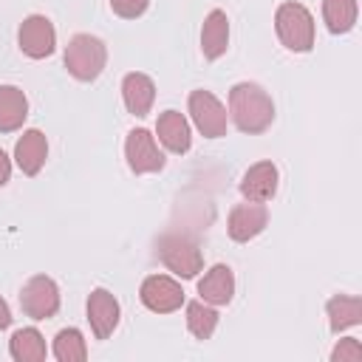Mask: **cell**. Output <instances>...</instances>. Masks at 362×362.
Returning a JSON list of instances; mask_svg holds the SVG:
<instances>
[{
  "mask_svg": "<svg viewBox=\"0 0 362 362\" xmlns=\"http://www.w3.org/2000/svg\"><path fill=\"white\" fill-rule=\"evenodd\" d=\"M229 116L240 133H263L274 122V102L260 85L238 82L229 90Z\"/></svg>",
  "mask_w": 362,
  "mask_h": 362,
  "instance_id": "1",
  "label": "cell"
},
{
  "mask_svg": "<svg viewBox=\"0 0 362 362\" xmlns=\"http://www.w3.org/2000/svg\"><path fill=\"white\" fill-rule=\"evenodd\" d=\"M274 28L288 51L305 54L314 48V17L303 3H280L274 11Z\"/></svg>",
  "mask_w": 362,
  "mask_h": 362,
  "instance_id": "2",
  "label": "cell"
},
{
  "mask_svg": "<svg viewBox=\"0 0 362 362\" xmlns=\"http://www.w3.org/2000/svg\"><path fill=\"white\" fill-rule=\"evenodd\" d=\"M105 62H107V48L99 37L76 34L65 45V68L79 82H93L105 71Z\"/></svg>",
  "mask_w": 362,
  "mask_h": 362,
  "instance_id": "3",
  "label": "cell"
},
{
  "mask_svg": "<svg viewBox=\"0 0 362 362\" xmlns=\"http://www.w3.org/2000/svg\"><path fill=\"white\" fill-rule=\"evenodd\" d=\"M156 252H158V260L173 274L184 277V280L195 277L201 272V266H204V255H201L198 243L192 238H187V235H164L158 240Z\"/></svg>",
  "mask_w": 362,
  "mask_h": 362,
  "instance_id": "4",
  "label": "cell"
},
{
  "mask_svg": "<svg viewBox=\"0 0 362 362\" xmlns=\"http://www.w3.org/2000/svg\"><path fill=\"white\" fill-rule=\"evenodd\" d=\"M20 308L31 320H51L59 311V288L48 274H34L20 288Z\"/></svg>",
  "mask_w": 362,
  "mask_h": 362,
  "instance_id": "5",
  "label": "cell"
},
{
  "mask_svg": "<svg viewBox=\"0 0 362 362\" xmlns=\"http://www.w3.org/2000/svg\"><path fill=\"white\" fill-rule=\"evenodd\" d=\"M189 116L195 122V127L201 130V136L206 139H221L226 136V107L221 105V99L204 88L189 93Z\"/></svg>",
  "mask_w": 362,
  "mask_h": 362,
  "instance_id": "6",
  "label": "cell"
},
{
  "mask_svg": "<svg viewBox=\"0 0 362 362\" xmlns=\"http://www.w3.org/2000/svg\"><path fill=\"white\" fill-rule=\"evenodd\" d=\"M124 158H127V167L136 173V175H144V173H158L164 167V153L158 150L156 144V136L144 127H136L127 133V141H124Z\"/></svg>",
  "mask_w": 362,
  "mask_h": 362,
  "instance_id": "7",
  "label": "cell"
},
{
  "mask_svg": "<svg viewBox=\"0 0 362 362\" xmlns=\"http://www.w3.org/2000/svg\"><path fill=\"white\" fill-rule=\"evenodd\" d=\"M139 297L141 303L156 311V314H170V311H178L184 305V288L178 280L167 277V274H150L141 280V288H139Z\"/></svg>",
  "mask_w": 362,
  "mask_h": 362,
  "instance_id": "8",
  "label": "cell"
},
{
  "mask_svg": "<svg viewBox=\"0 0 362 362\" xmlns=\"http://www.w3.org/2000/svg\"><path fill=\"white\" fill-rule=\"evenodd\" d=\"M17 42H20V51L31 59H42V57H51L54 48H57V31L51 25L48 17L42 14H31L20 23V31H17Z\"/></svg>",
  "mask_w": 362,
  "mask_h": 362,
  "instance_id": "9",
  "label": "cell"
},
{
  "mask_svg": "<svg viewBox=\"0 0 362 362\" xmlns=\"http://www.w3.org/2000/svg\"><path fill=\"white\" fill-rule=\"evenodd\" d=\"M269 223V209L263 201H243L235 204L226 221V232L235 243H249L252 238H257Z\"/></svg>",
  "mask_w": 362,
  "mask_h": 362,
  "instance_id": "10",
  "label": "cell"
},
{
  "mask_svg": "<svg viewBox=\"0 0 362 362\" xmlns=\"http://www.w3.org/2000/svg\"><path fill=\"white\" fill-rule=\"evenodd\" d=\"M88 322L96 339H107L119 325V300L107 288H93L88 294Z\"/></svg>",
  "mask_w": 362,
  "mask_h": 362,
  "instance_id": "11",
  "label": "cell"
},
{
  "mask_svg": "<svg viewBox=\"0 0 362 362\" xmlns=\"http://www.w3.org/2000/svg\"><path fill=\"white\" fill-rule=\"evenodd\" d=\"M277 181H280L277 167L272 161H257V164H252L243 173V178H240V195L246 201H269L277 192Z\"/></svg>",
  "mask_w": 362,
  "mask_h": 362,
  "instance_id": "12",
  "label": "cell"
},
{
  "mask_svg": "<svg viewBox=\"0 0 362 362\" xmlns=\"http://www.w3.org/2000/svg\"><path fill=\"white\" fill-rule=\"evenodd\" d=\"M45 158H48L45 133L37 130V127L25 130V133L17 139V144H14V161H17V167H20L25 175H37V173L42 170Z\"/></svg>",
  "mask_w": 362,
  "mask_h": 362,
  "instance_id": "13",
  "label": "cell"
},
{
  "mask_svg": "<svg viewBox=\"0 0 362 362\" xmlns=\"http://www.w3.org/2000/svg\"><path fill=\"white\" fill-rule=\"evenodd\" d=\"M156 136H158V141H161L170 153H175V156L187 153L189 144H192L189 122H187L184 113H178V110H164V113L158 116V122H156Z\"/></svg>",
  "mask_w": 362,
  "mask_h": 362,
  "instance_id": "14",
  "label": "cell"
},
{
  "mask_svg": "<svg viewBox=\"0 0 362 362\" xmlns=\"http://www.w3.org/2000/svg\"><path fill=\"white\" fill-rule=\"evenodd\" d=\"M122 99H124V107L133 113V116H147L153 102H156V85L147 74H127L122 79Z\"/></svg>",
  "mask_w": 362,
  "mask_h": 362,
  "instance_id": "15",
  "label": "cell"
},
{
  "mask_svg": "<svg viewBox=\"0 0 362 362\" xmlns=\"http://www.w3.org/2000/svg\"><path fill=\"white\" fill-rule=\"evenodd\" d=\"M198 294L209 305H226L235 294V274L229 266L215 263L201 280H198Z\"/></svg>",
  "mask_w": 362,
  "mask_h": 362,
  "instance_id": "16",
  "label": "cell"
},
{
  "mask_svg": "<svg viewBox=\"0 0 362 362\" xmlns=\"http://www.w3.org/2000/svg\"><path fill=\"white\" fill-rule=\"evenodd\" d=\"M226 45H229V20H226V11L221 8H212L204 20V28H201V51L206 59H218L226 54Z\"/></svg>",
  "mask_w": 362,
  "mask_h": 362,
  "instance_id": "17",
  "label": "cell"
},
{
  "mask_svg": "<svg viewBox=\"0 0 362 362\" xmlns=\"http://www.w3.org/2000/svg\"><path fill=\"white\" fill-rule=\"evenodd\" d=\"M28 116V99L17 85H0V133H14Z\"/></svg>",
  "mask_w": 362,
  "mask_h": 362,
  "instance_id": "18",
  "label": "cell"
},
{
  "mask_svg": "<svg viewBox=\"0 0 362 362\" xmlns=\"http://www.w3.org/2000/svg\"><path fill=\"white\" fill-rule=\"evenodd\" d=\"M325 311H328V325H331V331L339 334V331H345V328L362 322V297L337 294V297L328 300Z\"/></svg>",
  "mask_w": 362,
  "mask_h": 362,
  "instance_id": "19",
  "label": "cell"
},
{
  "mask_svg": "<svg viewBox=\"0 0 362 362\" xmlns=\"http://www.w3.org/2000/svg\"><path fill=\"white\" fill-rule=\"evenodd\" d=\"M8 354L17 362H42L48 348H45V339L37 328H20L8 339Z\"/></svg>",
  "mask_w": 362,
  "mask_h": 362,
  "instance_id": "20",
  "label": "cell"
},
{
  "mask_svg": "<svg viewBox=\"0 0 362 362\" xmlns=\"http://www.w3.org/2000/svg\"><path fill=\"white\" fill-rule=\"evenodd\" d=\"M356 0H322V20L331 34H348L356 25Z\"/></svg>",
  "mask_w": 362,
  "mask_h": 362,
  "instance_id": "21",
  "label": "cell"
},
{
  "mask_svg": "<svg viewBox=\"0 0 362 362\" xmlns=\"http://www.w3.org/2000/svg\"><path fill=\"white\" fill-rule=\"evenodd\" d=\"M187 328L195 339H209L218 328V311L204 300L187 303Z\"/></svg>",
  "mask_w": 362,
  "mask_h": 362,
  "instance_id": "22",
  "label": "cell"
},
{
  "mask_svg": "<svg viewBox=\"0 0 362 362\" xmlns=\"http://www.w3.org/2000/svg\"><path fill=\"white\" fill-rule=\"evenodd\" d=\"M54 356L59 362H82L88 356V345L79 328H62L54 337Z\"/></svg>",
  "mask_w": 362,
  "mask_h": 362,
  "instance_id": "23",
  "label": "cell"
},
{
  "mask_svg": "<svg viewBox=\"0 0 362 362\" xmlns=\"http://www.w3.org/2000/svg\"><path fill=\"white\" fill-rule=\"evenodd\" d=\"M331 359H334V362H359V359H362V345H359V339H354V337L339 339V345L331 351Z\"/></svg>",
  "mask_w": 362,
  "mask_h": 362,
  "instance_id": "24",
  "label": "cell"
},
{
  "mask_svg": "<svg viewBox=\"0 0 362 362\" xmlns=\"http://www.w3.org/2000/svg\"><path fill=\"white\" fill-rule=\"evenodd\" d=\"M147 6H150V0H110L113 14H119V17H124V20L141 17V14L147 11Z\"/></svg>",
  "mask_w": 362,
  "mask_h": 362,
  "instance_id": "25",
  "label": "cell"
},
{
  "mask_svg": "<svg viewBox=\"0 0 362 362\" xmlns=\"http://www.w3.org/2000/svg\"><path fill=\"white\" fill-rule=\"evenodd\" d=\"M8 175H11V161H8V156L0 150V187L8 184Z\"/></svg>",
  "mask_w": 362,
  "mask_h": 362,
  "instance_id": "26",
  "label": "cell"
},
{
  "mask_svg": "<svg viewBox=\"0 0 362 362\" xmlns=\"http://www.w3.org/2000/svg\"><path fill=\"white\" fill-rule=\"evenodd\" d=\"M11 325V311H8V303L0 297V328H8Z\"/></svg>",
  "mask_w": 362,
  "mask_h": 362,
  "instance_id": "27",
  "label": "cell"
}]
</instances>
